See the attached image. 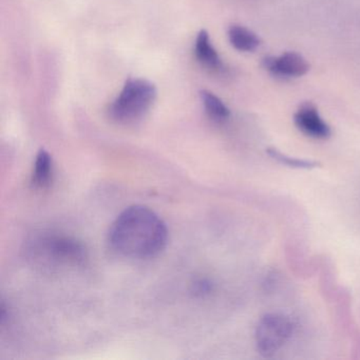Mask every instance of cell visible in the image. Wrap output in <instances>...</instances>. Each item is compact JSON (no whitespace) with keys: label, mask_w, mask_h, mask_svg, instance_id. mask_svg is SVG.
I'll return each instance as SVG.
<instances>
[{"label":"cell","mask_w":360,"mask_h":360,"mask_svg":"<svg viewBox=\"0 0 360 360\" xmlns=\"http://www.w3.org/2000/svg\"><path fill=\"white\" fill-rule=\"evenodd\" d=\"M295 125L309 138L326 140L330 138V126L323 121L317 108L311 103H304L299 107L294 115Z\"/></svg>","instance_id":"6"},{"label":"cell","mask_w":360,"mask_h":360,"mask_svg":"<svg viewBox=\"0 0 360 360\" xmlns=\"http://www.w3.org/2000/svg\"><path fill=\"white\" fill-rule=\"evenodd\" d=\"M210 290H212V284L207 280H198L193 285V290L197 295L207 294L210 292Z\"/></svg>","instance_id":"12"},{"label":"cell","mask_w":360,"mask_h":360,"mask_svg":"<svg viewBox=\"0 0 360 360\" xmlns=\"http://www.w3.org/2000/svg\"><path fill=\"white\" fill-rule=\"evenodd\" d=\"M109 245L125 258L145 260L165 250L168 229L165 222L146 206L126 208L111 224Z\"/></svg>","instance_id":"1"},{"label":"cell","mask_w":360,"mask_h":360,"mask_svg":"<svg viewBox=\"0 0 360 360\" xmlns=\"http://www.w3.org/2000/svg\"><path fill=\"white\" fill-rule=\"evenodd\" d=\"M195 53L198 60L204 66L214 70H222L223 63L218 52L210 43V35L205 30H202L198 34L195 41Z\"/></svg>","instance_id":"7"},{"label":"cell","mask_w":360,"mask_h":360,"mask_svg":"<svg viewBox=\"0 0 360 360\" xmlns=\"http://www.w3.org/2000/svg\"><path fill=\"white\" fill-rule=\"evenodd\" d=\"M53 176V160L45 149L37 153L32 174V184L37 188L49 186Z\"/></svg>","instance_id":"9"},{"label":"cell","mask_w":360,"mask_h":360,"mask_svg":"<svg viewBox=\"0 0 360 360\" xmlns=\"http://www.w3.org/2000/svg\"><path fill=\"white\" fill-rule=\"evenodd\" d=\"M157 98L155 86L147 79H130L113 101L109 115L120 124H132L142 119Z\"/></svg>","instance_id":"3"},{"label":"cell","mask_w":360,"mask_h":360,"mask_svg":"<svg viewBox=\"0 0 360 360\" xmlns=\"http://www.w3.org/2000/svg\"><path fill=\"white\" fill-rule=\"evenodd\" d=\"M267 155H269L271 159L277 161L278 163L283 164V165L288 166V167L311 169V168L318 167V166H319L318 162L290 157V155H286L285 153H282L281 151L276 148L267 149Z\"/></svg>","instance_id":"11"},{"label":"cell","mask_w":360,"mask_h":360,"mask_svg":"<svg viewBox=\"0 0 360 360\" xmlns=\"http://www.w3.org/2000/svg\"><path fill=\"white\" fill-rule=\"evenodd\" d=\"M231 45L238 51L252 52L258 49L261 41L256 33L240 25H233L229 29Z\"/></svg>","instance_id":"8"},{"label":"cell","mask_w":360,"mask_h":360,"mask_svg":"<svg viewBox=\"0 0 360 360\" xmlns=\"http://www.w3.org/2000/svg\"><path fill=\"white\" fill-rule=\"evenodd\" d=\"M294 324L281 314H267L257 326V349L263 357L275 355L292 336Z\"/></svg>","instance_id":"4"},{"label":"cell","mask_w":360,"mask_h":360,"mask_svg":"<svg viewBox=\"0 0 360 360\" xmlns=\"http://www.w3.org/2000/svg\"><path fill=\"white\" fill-rule=\"evenodd\" d=\"M26 254L35 266L51 271L83 266L88 259L87 250L81 241L54 233H39L31 238Z\"/></svg>","instance_id":"2"},{"label":"cell","mask_w":360,"mask_h":360,"mask_svg":"<svg viewBox=\"0 0 360 360\" xmlns=\"http://www.w3.org/2000/svg\"><path fill=\"white\" fill-rule=\"evenodd\" d=\"M263 67L271 75L280 79H297L307 75L309 64L297 52H285L279 56H267L263 60Z\"/></svg>","instance_id":"5"},{"label":"cell","mask_w":360,"mask_h":360,"mask_svg":"<svg viewBox=\"0 0 360 360\" xmlns=\"http://www.w3.org/2000/svg\"><path fill=\"white\" fill-rule=\"evenodd\" d=\"M200 96H201L204 109H205L206 113L210 119L214 120V122H218V123H223V122L229 119L231 110L216 94L207 91V90H202L200 92Z\"/></svg>","instance_id":"10"}]
</instances>
